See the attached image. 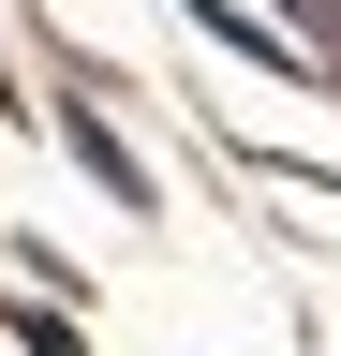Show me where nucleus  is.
<instances>
[{
    "label": "nucleus",
    "instance_id": "20e7f679",
    "mask_svg": "<svg viewBox=\"0 0 341 356\" xmlns=\"http://www.w3.org/2000/svg\"><path fill=\"white\" fill-rule=\"evenodd\" d=\"M297 44H341V0H297Z\"/></svg>",
    "mask_w": 341,
    "mask_h": 356
},
{
    "label": "nucleus",
    "instance_id": "f03ea898",
    "mask_svg": "<svg viewBox=\"0 0 341 356\" xmlns=\"http://www.w3.org/2000/svg\"><path fill=\"white\" fill-rule=\"evenodd\" d=\"M208 44H238L252 74H312V44H297V15H252V0H193Z\"/></svg>",
    "mask_w": 341,
    "mask_h": 356
},
{
    "label": "nucleus",
    "instance_id": "f257e3e1",
    "mask_svg": "<svg viewBox=\"0 0 341 356\" xmlns=\"http://www.w3.org/2000/svg\"><path fill=\"white\" fill-rule=\"evenodd\" d=\"M45 134H60V149H74V178H90V193H104L119 222H149V208H163V178H149V149H134V134H119V119L90 104V89H74V104H60Z\"/></svg>",
    "mask_w": 341,
    "mask_h": 356
},
{
    "label": "nucleus",
    "instance_id": "7ed1b4c3",
    "mask_svg": "<svg viewBox=\"0 0 341 356\" xmlns=\"http://www.w3.org/2000/svg\"><path fill=\"white\" fill-rule=\"evenodd\" d=\"M0 341H15V356H90V312H74V297H15Z\"/></svg>",
    "mask_w": 341,
    "mask_h": 356
},
{
    "label": "nucleus",
    "instance_id": "39448f33",
    "mask_svg": "<svg viewBox=\"0 0 341 356\" xmlns=\"http://www.w3.org/2000/svg\"><path fill=\"white\" fill-rule=\"evenodd\" d=\"M0 119H30V89H15V44H0Z\"/></svg>",
    "mask_w": 341,
    "mask_h": 356
}]
</instances>
